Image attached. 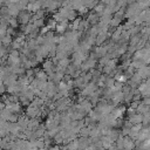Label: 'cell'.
I'll use <instances>...</instances> for the list:
<instances>
[{"label": "cell", "instance_id": "6da1fadb", "mask_svg": "<svg viewBox=\"0 0 150 150\" xmlns=\"http://www.w3.org/2000/svg\"><path fill=\"white\" fill-rule=\"evenodd\" d=\"M149 79H150V75H149Z\"/></svg>", "mask_w": 150, "mask_h": 150}]
</instances>
